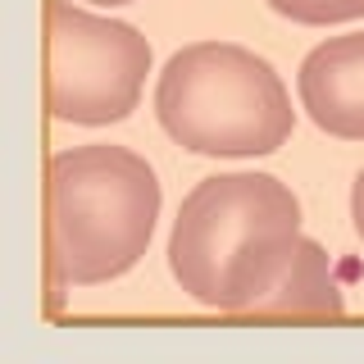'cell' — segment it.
Returning a JSON list of instances; mask_svg holds the SVG:
<instances>
[{
	"mask_svg": "<svg viewBox=\"0 0 364 364\" xmlns=\"http://www.w3.org/2000/svg\"><path fill=\"white\" fill-rule=\"evenodd\" d=\"M301 242V200L273 173H214L182 200L168 273L205 310L250 314Z\"/></svg>",
	"mask_w": 364,
	"mask_h": 364,
	"instance_id": "obj_1",
	"label": "cell"
},
{
	"mask_svg": "<svg viewBox=\"0 0 364 364\" xmlns=\"http://www.w3.org/2000/svg\"><path fill=\"white\" fill-rule=\"evenodd\" d=\"M159 178L123 146H73L46 168V255L55 287H96L136 269L155 237Z\"/></svg>",
	"mask_w": 364,
	"mask_h": 364,
	"instance_id": "obj_2",
	"label": "cell"
},
{
	"mask_svg": "<svg viewBox=\"0 0 364 364\" xmlns=\"http://www.w3.org/2000/svg\"><path fill=\"white\" fill-rule=\"evenodd\" d=\"M155 119L182 151L210 159L273 155L296 128L273 64L232 41L182 46L155 82Z\"/></svg>",
	"mask_w": 364,
	"mask_h": 364,
	"instance_id": "obj_3",
	"label": "cell"
},
{
	"mask_svg": "<svg viewBox=\"0 0 364 364\" xmlns=\"http://www.w3.org/2000/svg\"><path fill=\"white\" fill-rule=\"evenodd\" d=\"M151 73V41L132 23L46 0V109L60 123H123Z\"/></svg>",
	"mask_w": 364,
	"mask_h": 364,
	"instance_id": "obj_4",
	"label": "cell"
},
{
	"mask_svg": "<svg viewBox=\"0 0 364 364\" xmlns=\"http://www.w3.org/2000/svg\"><path fill=\"white\" fill-rule=\"evenodd\" d=\"M296 91L318 132L364 141V32L318 41L296 73Z\"/></svg>",
	"mask_w": 364,
	"mask_h": 364,
	"instance_id": "obj_5",
	"label": "cell"
},
{
	"mask_svg": "<svg viewBox=\"0 0 364 364\" xmlns=\"http://www.w3.org/2000/svg\"><path fill=\"white\" fill-rule=\"evenodd\" d=\"M250 314H269V318H341L346 314V296H341L333 264H328V250L301 237L282 269L278 287H273L264 301Z\"/></svg>",
	"mask_w": 364,
	"mask_h": 364,
	"instance_id": "obj_6",
	"label": "cell"
},
{
	"mask_svg": "<svg viewBox=\"0 0 364 364\" xmlns=\"http://www.w3.org/2000/svg\"><path fill=\"white\" fill-rule=\"evenodd\" d=\"M273 14L305 23V28H328V23H355L364 18V0H264Z\"/></svg>",
	"mask_w": 364,
	"mask_h": 364,
	"instance_id": "obj_7",
	"label": "cell"
},
{
	"mask_svg": "<svg viewBox=\"0 0 364 364\" xmlns=\"http://www.w3.org/2000/svg\"><path fill=\"white\" fill-rule=\"evenodd\" d=\"M350 219H355V232H360V242H364V168H360L355 187H350Z\"/></svg>",
	"mask_w": 364,
	"mask_h": 364,
	"instance_id": "obj_8",
	"label": "cell"
},
{
	"mask_svg": "<svg viewBox=\"0 0 364 364\" xmlns=\"http://www.w3.org/2000/svg\"><path fill=\"white\" fill-rule=\"evenodd\" d=\"M91 5H109L114 9V5H132V0H91Z\"/></svg>",
	"mask_w": 364,
	"mask_h": 364,
	"instance_id": "obj_9",
	"label": "cell"
}]
</instances>
